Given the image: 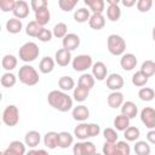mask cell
Instances as JSON below:
<instances>
[{
    "instance_id": "30",
    "label": "cell",
    "mask_w": 155,
    "mask_h": 155,
    "mask_svg": "<svg viewBox=\"0 0 155 155\" xmlns=\"http://www.w3.org/2000/svg\"><path fill=\"white\" fill-rule=\"evenodd\" d=\"M130 119L122 114L116 115V117L114 119V127L117 131H126L130 127Z\"/></svg>"
},
{
    "instance_id": "54",
    "label": "cell",
    "mask_w": 155,
    "mask_h": 155,
    "mask_svg": "<svg viewBox=\"0 0 155 155\" xmlns=\"http://www.w3.org/2000/svg\"><path fill=\"white\" fill-rule=\"evenodd\" d=\"M151 35H153V40H154V42H155V25H154V28H153V31H151Z\"/></svg>"
},
{
    "instance_id": "22",
    "label": "cell",
    "mask_w": 155,
    "mask_h": 155,
    "mask_svg": "<svg viewBox=\"0 0 155 155\" xmlns=\"http://www.w3.org/2000/svg\"><path fill=\"white\" fill-rule=\"evenodd\" d=\"M44 144L48 149H56L58 147V133L54 131L46 132L44 136Z\"/></svg>"
},
{
    "instance_id": "53",
    "label": "cell",
    "mask_w": 155,
    "mask_h": 155,
    "mask_svg": "<svg viewBox=\"0 0 155 155\" xmlns=\"http://www.w3.org/2000/svg\"><path fill=\"white\" fill-rule=\"evenodd\" d=\"M107 4L108 5H115V4H119V0H107Z\"/></svg>"
},
{
    "instance_id": "50",
    "label": "cell",
    "mask_w": 155,
    "mask_h": 155,
    "mask_svg": "<svg viewBox=\"0 0 155 155\" xmlns=\"http://www.w3.org/2000/svg\"><path fill=\"white\" fill-rule=\"evenodd\" d=\"M25 155H48V153L45 149H31Z\"/></svg>"
},
{
    "instance_id": "39",
    "label": "cell",
    "mask_w": 155,
    "mask_h": 155,
    "mask_svg": "<svg viewBox=\"0 0 155 155\" xmlns=\"http://www.w3.org/2000/svg\"><path fill=\"white\" fill-rule=\"evenodd\" d=\"M52 34L57 39H64L67 36V34H68V27H67V24L63 23V22L57 23L53 27V29H52Z\"/></svg>"
},
{
    "instance_id": "18",
    "label": "cell",
    "mask_w": 155,
    "mask_h": 155,
    "mask_svg": "<svg viewBox=\"0 0 155 155\" xmlns=\"http://www.w3.org/2000/svg\"><path fill=\"white\" fill-rule=\"evenodd\" d=\"M40 140H41V134L38 132V131H29L25 133L24 136V143L27 147L29 148H36L39 144H40Z\"/></svg>"
},
{
    "instance_id": "49",
    "label": "cell",
    "mask_w": 155,
    "mask_h": 155,
    "mask_svg": "<svg viewBox=\"0 0 155 155\" xmlns=\"http://www.w3.org/2000/svg\"><path fill=\"white\" fill-rule=\"evenodd\" d=\"M47 5L48 4H47L46 0H31L30 1V7L34 12H36V11L44 8V7H47Z\"/></svg>"
},
{
    "instance_id": "17",
    "label": "cell",
    "mask_w": 155,
    "mask_h": 155,
    "mask_svg": "<svg viewBox=\"0 0 155 155\" xmlns=\"http://www.w3.org/2000/svg\"><path fill=\"white\" fill-rule=\"evenodd\" d=\"M107 102H108V105L113 109L121 108V105L124 104V94L120 91H114L108 96Z\"/></svg>"
},
{
    "instance_id": "25",
    "label": "cell",
    "mask_w": 155,
    "mask_h": 155,
    "mask_svg": "<svg viewBox=\"0 0 155 155\" xmlns=\"http://www.w3.org/2000/svg\"><path fill=\"white\" fill-rule=\"evenodd\" d=\"M22 28H23L22 21L16 17H12L6 22V30L10 34H18L22 30Z\"/></svg>"
},
{
    "instance_id": "5",
    "label": "cell",
    "mask_w": 155,
    "mask_h": 155,
    "mask_svg": "<svg viewBox=\"0 0 155 155\" xmlns=\"http://www.w3.org/2000/svg\"><path fill=\"white\" fill-rule=\"evenodd\" d=\"M108 51L114 56H122L126 50V41L117 34H110L107 39Z\"/></svg>"
},
{
    "instance_id": "4",
    "label": "cell",
    "mask_w": 155,
    "mask_h": 155,
    "mask_svg": "<svg viewBox=\"0 0 155 155\" xmlns=\"http://www.w3.org/2000/svg\"><path fill=\"white\" fill-rule=\"evenodd\" d=\"M40 54V50H39V46L33 42V41H28L25 44H23L19 50H18V56H19V59L25 62V63H30V62H34Z\"/></svg>"
},
{
    "instance_id": "15",
    "label": "cell",
    "mask_w": 155,
    "mask_h": 155,
    "mask_svg": "<svg viewBox=\"0 0 155 155\" xmlns=\"http://www.w3.org/2000/svg\"><path fill=\"white\" fill-rule=\"evenodd\" d=\"M12 13L18 19H23V18L28 17V15H29V5H28V2L24 1V0L16 1V5H15V8H13Z\"/></svg>"
},
{
    "instance_id": "28",
    "label": "cell",
    "mask_w": 155,
    "mask_h": 155,
    "mask_svg": "<svg viewBox=\"0 0 155 155\" xmlns=\"http://www.w3.org/2000/svg\"><path fill=\"white\" fill-rule=\"evenodd\" d=\"M84 2L93 13H103L104 11V0H85Z\"/></svg>"
},
{
    "instance_id": "40",
    "label": "cell",
    "mask_w": 155,
    "mask_h": 155,
    "mask_svg": "<svg viewBox=\"0 0 155 155\" xmlns=\"http://www.w3.org/2000/svg\"><path fill=\"white\" fill-rule=\"evenodd\" d=\"M148 81H149V78L145 76L140 70L136 71V73L132 75V84H133L134 86H137V87H143V86H145V85L148 84Z\"/></svg>"
},
{
    "instance_id": "21",
    "label": "cell",
    "mask_w": 155,
    "mask_h": 155,
    "mask_svg": "<svg viewBox=\"0 0 155 155\" xmlns=\"http://www.w3.org/2000/svg\"><path fill=\"white\" fill-rule=\"evenodd\" d=\"M74 136L67 131H62L58 133V147L62 149H67L70 145H73Z\"/></svg>"
},
{
    "instance_id": "3",
    "label": "cell",
    "mask_w": 155,
    "mask_h": 155,
    "mask_svg": "<svg viewBox=\"0 0 155 155\" xmlns=\"http://www.w3.org/2000/svg\"><path fill=\"white\" fill-rule=\"evenodd\" d=\"M18 79L19 81L23 84V85H27V86H35L39 80H40V76H39V73L36 71V69L30 65V64H24L19 68L18 70Z\"/></svg>"
},
{
    "instance_id": "23",
    "label": "cell",
    "mask_w": 155,
    "mask_h": 155,
    "mask_svg": "<svg viewBox=\"0 0 155 155\" xmlns=\"http://www.w3.org/2000/svg\"><path fill=\"white\" fill-rule=\"evenodd\" d=\"M54 59L52 58V57H50V56H45L41 61H40V63H39V70L42 73V74H48V73H51L52 70H53V68H54Z\"/></svg>"
},
{
    "instance_id": "32",
    "label": "cell",
    "mask_w": 155,
    "mask_h": 155,
    "mask_svg": "<svg viewBox=\"0 0 155 155\" xmlns=\"http://www.w3.org/2000/svg\"><path fill=\"white\" fill-rule=\"evenodd\" d=\"M0 82L2 85V87H6V88H10V87H13L17 82V78L13 73L11 71H6L1 75V79H0Z\"/></svg>"
},
{
    "instance_id": "11",
    "label": "cell",
    "mask_w": 155,
    "mask_h": 155,
    "mask_svg": "<svg viewBox=\"0 0 155 155\" xmlns=\"http://www.w3.org/2000/svg\"><path fill=\"white\" fill-rule=\"evenodd\" d=\"M73 61V56L71 52L65 50V48H59L54 53V62L59 65V67H67L69 63H71Z\"/></svg>"
},
{
    "instance_id": "45",
    "label": "cell",
    "mask_w": 155,
    "mask_h": 155,
    "mask_svg": "<svg viewBox=\"0 0 155 155\" xmlns=\"http://www.w3.org/2000/svg\"><path fill=\"white\" fill-rule=\"evenodd\" d=\"M73 155H87V149H86V142L85 140L78 142L73 145Z\"/></svg>"
},
{
    "instance_id": "34",
    "label": "cell",
    "mask_w": 155,
    "mask_h": 155,
    "mask_svg": "<svg viewBox=\"0 0 155 155\" xmlns=\"http://www.w3.org/2000/svg\"><path fill=\"white\" fill-rule=\"evenodd\" d=\"M94 81L96 79L93 78L92 74H88V73H84L80 78H79V81H78V85L87 88V90H91L93 86H94Z\"/></svg>"
},
{
    "instance_id": "8",
    "label": "cell",
    "mask_w": 155,
    "mask_h": 155,
    "mask_svg": "<svg viewBox=\"0 0 155 155\" xmlns=\"http://www.w3.org/2000/svg\"><path fill=\"white\" fill-rule=\"evenodd\" d=\"M140 121L143 122V125L149 128V130H154L155 128V109L150 108V107H145L140 110Z\"/></svg>"
},
{
    "instance_id": "26",
    "label": "cell",
    "mask_w": 155,
    "mask_h": 155,
    "mask_svg": "<svg viewBox=\"0 0 155 155\" xmlns=\"http://www.w3.org/2000/svg\"><path fill=\"white\" fill-rule=\"evenodd\" d=\"M58 86H59L61 91L68 92V91L75 88V81H74V79H73L71 76L64 75V76L59 78V80H58Z\"/></svg>"
},
{
    "instance_id": "1",
    "label": "cell",
    "mask_w": 155,
    "mask_h": 155,
    "mask_svg": "<svg viewBox=\"0 0 155 155\" xmlns=\"http://www.w3.org/2000/svg\"><path fill=\"white\" fill-rule=\"evenodd\" d=\"M47 102L48 104L62 113H67L73 108V98L61 90H53L47 94Z\"/></svg>"
},
{
    "instance_id": "38",
    "label": "cell",
    "mask_w": 155,
    "mask_h": 155,
    "mask_svg": "<svg viewBox=\"0 0 155 155\" xmlns=\"http://www.w3.org/2000/svg\"><path fill=\"white\" fill-rule=\"evenodd\" d=\"M42 28L44 27H41L36 21H30L25 27V33H27V35H29L31 38H38V35L40 34Z\"/></svg>"
},
{
    "instance_id": "41",
    "label": "cell",
    "mask_w": 155,
    "mask_h": 155,
    "mask_svg": "<svg viewBox=\"0 0 155 155\" xmlns=\"http://www.w3.org/2000/svg\"><path fill=\"white\" fill-rule=\"evenodd\" d=\"M138 97L143 102H150L155 97V91L153 88H150V87H142L138 91Z\"/></svg>"
},
{
    "instance_id": "7",
    "label": "cell",
    "mask_w": 155,
    "mask_h": 155,
    "mask_svg": "<svg viewBox=\"0 0 155 155\" xmlns=\"http://www.w3.org/2000/svg\"><path fill=\"white\" fill-rule=\"evenodd\" d=\"M71 65L75 71H86L87 69L92 68V65H93L92 57L90 54H79L73 58Z\"/></svg>"
},
{
    "instance_id": "35",
    "label": "cell",
    "mask_w": 155,
    "mask_h": 155,
    "mask_svg": "<svg viewBox=\"0 0 155 155\" xmlns=\"http://www.w3.org/2000/svg\"><path fill=\"white\" fill-rule=\"evenodd\" d=\"M88 94H90V90H87V88H85V87H82L80 85H78L74 88V91H73V98L76 102H84V101H86L87 97H88Z\"/></svg>"
},
{
    "instance_id": "24",
    "label": "cell",
    "mask_w": 155,
    "mask_h": 155,
    "mask_svg": "<svg viewBox=\"0 0 155 155\" xmlns=\"http://www.w3.org/2000/svg\"><path fill=\"white\" fill-rule=\"evenodd\" d=\"M51 19V13H50V10L48 7H44L39 11L35 12V21L41 25V27H45Z\"/></svg>"
},
{
    "instance_id": "2",
    "label": "cell",
    "mask_w": 155,
    "mask_h": 155,
    "mask_svg": "<svg viewBox=\"0 0 155 155\" xmlns=\"http://www.w3.org/2000/svg\"><path fill=\"white\" fill-rule=\"evenodd\" d=\"M101 132V126L98 124H87V122H80L74 128V136L80 140H86L87 138L96 137Z\"/></svg>"
},
{
    "instance_id": "33",
    "label": "cell",
    "mask_w": 155,
    "mask_h": 155,
    "mask_svg": "<svg viewBox=\"0 0 155 155\" xmlns=\"http://www.w3.org/2000/svg\"><path fill=\"white\" fill-rule=\"evenodd\" d=\"M90 10L86 7H80L74 12V21L78 23H85L87 21H90Z\"/></svg>"
},
{
    "instance_id": "9",
    "label": "cell",
    "mask_w": 155,
    "mask_h": 155,
    "mask_svg": "<svg viewBox=\"0 0 155 155\" xmlns=\"http://www.w3.org/2000/svg\"><path fill=\"white\" fill-rule=\"evenodd\" d=\"M25 143L21 140H12L10 145L0 155H25Z\"/></svg>"
},
{
    "instance_id": "27",
    "label": "cell",
    "mask_w": 155,
    "mask_h": 155,
    "mask_svg": "<svg viewBox=\"0 0 155 155\" xmlns=\"http://www.w3.org/2000/svg\"><path fill=\"white\" fill-rule=\"evenodd\" d=\"M131 154V148L127 140H117L115 143V148L111 155H130Z\"/></svg>"
},
{
    "instance_id": "14",
    "label": "cell",
    "mask_w": 155,
    "mask_h": 155,
    "mask_svg": "<svg viewBox=\"0 0 155 155\" xmlns=\"http://www.w3.org/2000/svg\"><path fill=\"white\" fill-rule=\"evenodd\" d=\"M71 116L78 122H85L90 117V110L86 105L80 104L78 107H74L71 110Z\"/></svg>"
},
{
    "instance_id": "36",
    "label": "cell",
    "mask_w": 155,
    "mask_h": 155,
    "mask_svg": "<svg viewBox=\"0 0 155 155\" xmlns=\"http://www.w3.org/2000/svg\"><path fill=\"white\" fill-rule=\"evenodd\" d=\"M124 137L127 142H137L140 137V131L136 126H130L126 131H124Z\"/></svg>"
},
{
    "instance_id": "43",
    "label": "cell",
    "mask_w": 155,
    "mask_h": 155,
    "mask_svg": "<svg viewBox=\"0 0 155 155\" xmlns=\"http://www.w3.org/2000/svg\"><path fill=\"white\" fill-rule=\"evenodd\" d=\"M103 137H104L105 142H108V143H116L117 138H119L117 132L114 128H110V127H108L103 131Z\"/></svg>"
},
{
    "instance_id": "55",
    "label": "cell",
    "mask_w": 155,
    "mask_h": 155,
    "mask_svg": "<svg viewBox=\"0 0 155 155\" xmlns=\"http://www.w3.org/2000/svg\"><path fill=\"white\" fill-rule=\"evenodd\" d=\"M94 155H103V154H98V153H96V154H94Z\"/></svg>"
},
{
    "instance_id": "44",
    "label": "cell",
    "mask_w": 155,
    "mask_h": 155,
    "mask_svg": "<svg viewBox=\"0 0 155 155\" xmlns=\"http://www.w3.org/2000/svg\"><path fill=\"white\" fill-rule=\"evenodd\" d=\"M78 4V0H59L58 1V6L61 7L62 11L64 12H69L71 11Z\"/></svg>"
},
{
    "instance_id": "31",
    "label": "cell",
    "mask_w": 155,
    "mask_h": 155,
    "mask_svg": "<svg viewBox=\"0 0 155 155\" xmlns=\"http://www.w3.org/2000/svg\"><path fill=\"white\" fill-rule=\"evenodd\" d=\"M107 17L111 22H117L121 17V8L119 7V4L109 5L107 8Z\"/></svg>"
},
{
    "instance_id": "19",
    "label": "cell",
    "mask_w": 155,
    "mask_h": 155,
    "mask_svg": "<svg viewBox=\"0 0 155 155\" xmlns=\"http://www.w3.org/2000/svg\"><path fill=\"white\" fill-rule=\"evenodd\" d=\"M138 113V108L136 105V103H133L132 101H126L124 102V104L121 105V114L127 116L130 120L136 117Z\"/></svg>"
},
{
    "instance_id": "10",
    "label": "cell",
    "mask_w": 155,
    "mask_h": 155,
    "mask_svg": "<svg viewBox=\"0 0 155 155\" xmlns=\"http://www.w3.org/2000/svg\"><path fill=\"white\" fill-rule=\"evenodd\" d=\"M107 87L109 90L114 91H120L124 87V78L117 74V73H111L107 78Z\"/></svg>"
},
{
    "instance_id": "51",
    "label": "cell",
    "mask_w": 155,
    "mask_h": 155,
    "mask_svg": "<svg viewBox=\"0 0 155 155\" xmlns=\"http://www.w3.org/2000/svg\"><path fill=\"white\" fill-rule=\"evenodd\" d=\"M147 142L150 143V144H155V128L150 130L147 133Z\"/></svg>"
},
{
    "instance_id": "48",
    "label": "cell",
    "mask_w": 155,
    "mask_h": 155,
    "mask_svg": "<svg viewBox=\"0 0 155 155\" xmlns=\"http://www.w3.org/2000/svg\"><path fill=\"white\" fill-rule=\"evenodd\" d=\"M15 5H16V1L15 0H1L0 1V8H1L2 12L13 11Z\"/></svg>"
},
{
    "instance_id": "42",
    "label": "cell",
    "mask_w": 155,
    "mask_h": 155,
    "mask_svg": "<svg viewBox=\"0 0 155 155\" xmlns=\"http://www.w3.org/2000/svg\"><path fill=\"white\" fill-rule=\"evenodd\" d=\"M140 71L148 76V78H151L154 74H155V62L148 59V61H144L142 63V67H140Z\"/></svg>"
},
{
    "instance_id": "46",
    "label": "cell",
    "mask_w": 155,
    "mask_h": 155,
    "mask_svg": "<svg viewBox=\"0 0 155 155\" xmlns=\"http://www.w3.org/2000/svg\"><path fill=\"white\" fill-rule=\"evenodd\" d=\"M136 5H137V10H138L139 12L144 13V12H148V11L151 8L153 1H151V0H138Z\"/></svg>"
},
{
    "instance_id": "6",
    "label": "cell",
    "mask_w": 155,
    "mask_h": 155,
    "mask_svg": "<svg viewBox=\"0 0 155 155\" xmlns=\"http://www.w3.org/2000/svg\"><path fill=\"white\" fill-rule=\"evenodd\" d=\"M18 121H19V110H18V108L13 104L7 105L2 111V122L6 126L13 127L18 124Z\"/></svg>"
},
{
    "instance_id": "13",
    "label": "cell",
    "mask_w": 155,
    "mask_h": 155,
    "mask_svg": "<svg viewBox=\"0 0 155 155\" xmlns=\"http://www.w3.org/2000/svg\"><path fill=\"white\" fill-rule=\"evenodd\" d=\"M137 57L133 53H124L120 58V65L125 71H131L137 65Z\"/></svg>"
},
{
    "instance_id": "12",
    "label": "cell",
    "mask_w": 155,
    "mask_h": 155,
    "mask_svg": "<svg viewBox=\"0 0 155 155\" xmlns=\"http://www.w3.org/2000/svg\"><path fill=\"white\" fill-rule=\"evenodd\" d=\"M62 45H63V48L71 52L80 46V38L75 33H68L67 36L62 40Z\"/></svg>"
},
{
    "instance_id": "52",
    "label": "cell",
    "mask_w": 155,
    "mask_h": 155,
    "mask_svg": "<svg viewBox=\"0 0 155 155\" xmlns=\"http://www.w3.org/2000/svg\"><path fill=\"white\" fill-rule=\"evenodd\" d=\"M136 4H137L136 0H122V5L126 6V7H132Z\"/></svg>"
},
{
    "instance_id": "29",
    "label": "cell",
    "mask_w": 155,
    "mask_h": 155,
    "mask_svg": "<svg viewBox=\"0 0 155 155\" xmlns=\"http://www.w3.org/2000/svg\"><path fill=\"white\" fill-rule=\"evenodd\" d=\"M1 65L6 71H11L17 67V58L13 54H5L1 59Z\"/></svg>"
},
{
    "instance_id": "16",
    "label": "cell",
    "mask_w": 155,
    "mask_h": 155,
    "mask_svg": "<svg viewBox=\"0 0 155 155\" xmlns=\"http://www.w3.org/2000/svg\"><path fill=\"white\" fill-rule=\"evenodd\" d=\"M91 69H92V75H93V78H94L96 80L103 81L105 78H108V76H107V74H108V68H107V65H105L103 62L98 61V62L93 63V65H92Z\"/></svg>"
},
{
    "instance_id": "37",
    "label": "cell",
    "mask_w": 155,
    "mask_h": 155,
    "mask_svg": "<svg viewBox=\"0 0 155 155\" xmlns=\"http://www.w3.org/2000/svg\"><path fill=\"white\" fill-rule=\"evenodd\" d=\"M151 148L148 142L145 140H137L134 144V153L136 155H150Z\"/></svg>"
},
{
    "instance_id": "47",
    "label": "cell",
    "mask_w": 155,
    "mask_h": 155,
    "mask_svg": "<svg viewBox=\"0 0 155 155\" xmlns=\"http://www.w3.org/2000/svg\"><path fill=\"white\" fill-rule=\"evenodd\" d=\"M52 36H53L52 31H51L50 29H46V28L44 27V28L41 29L40 34L38 35V39H39L41 42H48V41H51Z\"/></svg>"
},
{
    "instance_id": "20",
    "label": "cell",
    "mask_w": 155,
    "mask_h": 155,
    "mask_svg": "<svg viewBox=\"0 0 155 155\" xmlns=\"http://www.w3.org/2000/svg\"><path fill=\"white\" fill-rule=\"evenodd\" d=\"M88 25L93 30H101L105 25V18L103 13H92L88 21Z\"/></svg>"
}]
</instances>
